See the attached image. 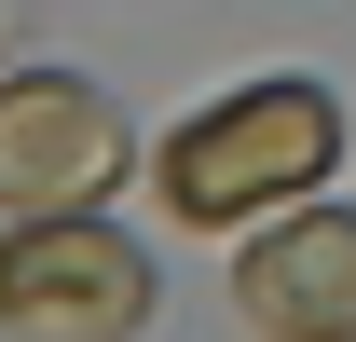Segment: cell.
Masks as SVG:
<instances>
[{
    "label": "cell",
    "mask_w": 356,
    "mask_h": 342,
    "mask_svg": "<svg viewBox=\"0 0 356 342\" xmlns=\"http://www.w3.org/2000/svg\"><path fill=\"white\" fill-rule=\"evenodd\" d=\"M329 165H343L329 83H233L220 110H192V124L151 151V192H165L192 233H233V219H261V206H302Z\"/></svg>",
    "instance_id": "6da1fadb"
},
{
    "label": "cell",
    "mask_w": 356,
    "mask_h": 342,
    "mask_svg": "<svg viewBox=\"0 0 356 342\" xmlns=\"http://www.w3.org/2000/svg\"><path fill=\"white\" fill-rule=\"evenodd\" d=\"M137 315H151V260L96 206H55V219L0 233V329L14 342H124Z\"/></svg>",
    "instance_id": "7a4b0ae2"
},
{
    "label": "cell",
    "mask_w": 356,
    "mask_h": 342,
    "mask_svg": "<svg viewBox=\"0 0 356 342\" xmlns=\"http://www.w3.org/2000/svg\"><path fill=\"white\" fill-rule=\"evenodd\" d=\"M110 178H124V110L83 69H14L0 83V219L110 206Z\"/></svg>",
    "instance_id": "3957f363"
},
{
    "label": "cell",
    "mask_w": 356,
    "mask_h": 342,
    "mask_svg": "<svg viewBox=\"0 0 356 342\" xmlns=\"http://www.w3.org/2000/svg\"><path fill=\"white\" fill-rule=\"evenodd\" d=\"M233 301L261 342H356V206H302L233 260Z\"/></svg>",
    "instance_id": "277c9868"
},
{
    "label": "cell",
    "mask_w": 356,
    "mask_h": 342,
    "mask_svg": "<svg viewBox=\"0 0 356 342\" xmlns=\"http://www.w3.org/2000/svg\"><path fill=\"white\" fill-rule=\"evenodd\" d=\"M0 42H14V14H0Z\"/></svg>",
    "instance_id": "5b68a950"
}]
</instances>
